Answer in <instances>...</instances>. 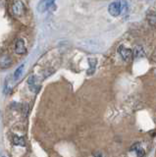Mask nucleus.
<instances>
[{
    "instance_id": "obj_5",
    "label": "nucleus",
    "mask_w": 156,
    "mask_h": 157,
    "mask_svg": "<svg viewBox=\"0 0 156 157\" xmlns=\"http://www.w3.org/2000/svg\"><path fill=\"white\" fill-rule=\"evenodd\" d=\"M15 51H16L17 54H19V55H23V54L26 53L27 48H26V44H25V41H24V39L19 38L18 40L16 41Z\"/></svg>"
},
{
    "instance_id": "obj_7",
    "label": "nucleus",
    "mask_w": 156,
    "mask_h": 157,
    "mask_svg": "<svg viewBox=\"0 0 156 157\" xmlns=\"http://www.w3.org/2000/svg\"><path fill=\"white\" fill-rule=\"evenodd\" d=\"M13 142H14V144L21 145V146H25V144H26L25 140H24L23 137H20L18 136H13Z\"/></svg>"
},
{
    "instance_id": "obj_1",
    "label": "nucleus",
    "mask_w": 156,
    "mask_h": 157,
    "mask_svg": "<svg viewBox=\"0 0 156 157\" xmlns=\"http://www.w3.org/2000/svg\"><path fill=\"white\" fill-rule=\"evenodd\" d=\"M122 10H123V5L121 1H113L108 6V13L113 17H118L122 13Z\"/></svg>"
},
{
    "instance_id": "obj_2",
    "label": "nucleus",
    "mask_w": 156,
    "mask_h": 157,
    "mask_svg": "<svg viewBox=\"0 0 156 157\" xmlns=\"http://www.w3.org/2000/svg\"><path fill=\"white\" fill-rule=\"evenodd\" d=\"M25 4L22 0H15L12 4V12L15 16L21 17L25 13Z\"/></svg>"
},
{
    "instance_id": "obj_11",
    "label": "nucleus",
    "mask_w": 156,
    "mask_h": 157,
    "mask_svg": "<svg viewBox=\"0 0 156 157\" xmlns=\"http://www.w3.org/2000/svg\"><path fill=\"white\" fill-rule=\"evenodd\" d=\"M3 157H4V156H3Z\"/></svg>"
},
{
    "instance_id": "obj_9",
    "label": "nucleus",
    "mask_w": 156,
    "mask_h": 157,
    "mask_svg": "<svg viewBox=\"0 0 156 157\" xmlns=\"http://www.w3.org/2000/svg\"><path fill=\"white\" fill-rule=\"evenodd\" d=\"M23 69H24V65H21L20 67H19L17 70L15 71V74H14V78H15V80H18L19 78H20L21 74L23 72Z\"/></svg>"
},
{
    "instance_id": "obj_8",
    "label": "nucleus",
    "mask_w": 156,
    "mask_h": 157,
    "mask_svg": "<svg viewBox=\"0 0 156 157\" xmlns=\"http://www.w3.org/2000/svg\"><path fill=\"white\" fill-rule=\"evenodd\" d=\"M89 66H90V69L89 70V75H91L92 73L94 72V70H95V66H96V62H97V60L96 59H92V58H89Z\"/></svg>"
},
{
    "instance_id": "obj_3",
    "label": "nucleus",
    "mask_w": 156,
    "mask_h": 157,
    "mask_svg": "<svg viewBox=\"0 0 156 157\" xmlns=\"http://www.w3.org/2000/svg\"><path fill=\"white\" fill-rule=\"evenodd\" d=\"M55 2V0H40L37 4V11L40 13H44L45 11H47L49 9L53 3Z\"/></svg>"
},
{
    "instance_id": "obj_10",
    "label": "nucleus",
    "mask_w": 156,
    "mask_h": 157,
    "mask_svg": "<svg viewBox=\"0 0 156 157\" xmlns=\"http://www.w3.org/2000/svg\"><path fill=\"white\" fill-rule=\"evenodd\" d=\"M143 55V51L140 47H136L134 51V56L135 57H141Z\"/></svg>"
},
{
    "instance_id": "obj_4",
    "label": "nucleus",
    "mask_w": 156,
    "mask_h": 157,
    "mask_svg": "<svg viewBox=\"0 0 156 157\" xmlns=\"http://www.w3.org/2000/svg\"><path fill=\"white\" fill-rule=\"evenodd\" d=\"M118 52L121 55V57L123 58V60L125 61H129L131 60V58L133 57V51H131V49L125 47L124 45H121L118 48Z\"/></svg>"
},
{
    "instance_id": "obj_6",
    "label": "nucleus",
    "mask_w": 156,
    "mask_h": 157,
    "mask_svg": "<svg viewBox=\"0 0 156 157\" xmlns=\"http://www.w3.org/2000/svg\"><path fill=\"white\" fill-rule=\"evenodd\" d=\"M11 59L10 57H8L6 55H2L0 56V67L2 68H7V67H10L11 66Z\"/></svg>"
}]
</instances>
